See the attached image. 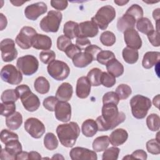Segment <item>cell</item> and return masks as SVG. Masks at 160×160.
Returning <instances> with one entry per match:
<instances>
[{
  "label": "cell",
  "instance_id": "obj_1",
  "mask_svg": "<svg viewBox=\"0 0 160 160\" xmlns=\"http://www.w3.org/2000/svg\"><path fill=\"white\" fill-rule=\"evenodd\" d=\"M101 116L96 119L98 131H107L113 129L126 119V114L119 111L116 104L108 103L103 104L101 111Z\"/></svg>",
  "mask_w": 160,
  "mask_h": 160
},
{
  "label": "cell",
  "instance_id": "obj_2",
  "mask_svg": "<svg viewBox=\"0 0 160 160\" xmlns=\"http://www.w3.org/2000/svg\"><path fill=\"white\" fill-rule=\"evenodd\" d=\"M56 133L61 144L66 148H72L80 134V128L76 122L58 125Z\"/></svg>",
  "mask_w": 160,
  "mask_h": 160
},
{
  "label": "cell",
  "instance_id": "obj_3",
  "mask_svg": "<svg viewBox=\"0 0 160 160\" xmlns=\"http://www.w3.org/2000/svg\"><path fill=\"white\" fill-rule=\"evenodd\" d=\"M15 90L26 110L29 112H34L39 108L41 102L39 98L31 91L28 85L18 86Z\"/></svg>",
  "mask_w": 160,
  "mask_h": 160
},
{
  "label": "cell",
  "instance_id": "obj_4",
  "mask_svg": "<svg viewBox=\"0 0 160 160\" xmlns=\"http://www.w3.org/2000/svg\"><path fill=\"white\" fill-rule=\"evenodd\" d=\"M129 103L132 116L138 119L144 118L151 107L150 99L141 94L134 96L131 99Z\"/></svg>",
  "mask_w": 160,
  "mask_h": 160
},
{
  "label": "cell",
  "instance_id": "obj_5",
  "mask_svg": "<svg viewBox=\"0 0 160 160\" xmlns=\"http://www.w3.org/2000/svg\"><path fill=\"white\" fill-rule=\"evenodd\" d=\"M116 10L110 5H106L98 9L96 14L92 17L91 21L101 30H106L108 25L116 18Z\"/></svg>",
  "mask_w": 160,
  "mask_h": 160
},
{
  "label": "cell",
  "instance_id": "obj_6",
  "mask_svg": "<svg viewBox=\"0 0 160 160\" xmlns=\"http://www.w3.org/2000/svg\"><path fill=\"white\" fill-rule=\"evenodd\" d=\"M62 14L60 11L51 10L44 17L39 23L41 29L46 32H56L58 31Z\"/></svg>",
  "mask_w": 160,
  "mask_h": 160
},
{
  "label": "cell",
  "instance_id": "obj_7",
  "mask_svg": "<svg viewBox=\"0 0 160 160\" xmlns=\"http://www.w3.org/2000/svg\"><path fill=\"white\" fill-rule=\"evenodd\" d=\"M48 74L56 81H63L69 75L70 68L64 61L54 60L48 64L47 67Z\"/></svg>",
  "mask_w": 160,
  "mask_h": 160
},
{
  "label": "cell",
  "instance_id": "obj_8",
  "mask_svg": "<svg viewBox=\"0 0 160 160\" xmlns=\"http://www.w3.org/2000/svg\"><path fill=\"white\" fill-rule=\"evenodd\" d=\"M17 68L25 76H31L37 72L39 68V61L32 55H25L18 59Z\"/></svg>",
  "mask_w": 160,
  "mask_h": 160
},
{
  "label": "cell",
  "instance_id": "obj_9",
  "mask_svg": "<svg viewBox=\"0 0 160 160\" xmlns=\"http://www.w3.org/2000/svg\"><path fill=\"white\" fill-rule=\"evenodd\" d=\"M1 78L11 85H17L22 80V72L12 64H6L1 70Z\"/></svg>",
  "mask_w": 160,
  "mask_h": 160
},
{
  "label": "cell",
  "instance_id": "obj_10",
  "mask_svg": "<svg viewBox=\"0 0 160 160\" xmlns=\"http://www.w3.org/2000/svg\"><path fill=\"white\" fill-rule=\"evenodd\" d=\"M36 34L37 32L31 26H24L21 28L16 38V43L21 49H29L32 46V39Z\"/></svg>",
  "mask_w": 160,
  "mask_h": 160
},
{
  "label": "cell",
  "instance_id": "obj_11",
  "mask_svg": "<svg viewBox=\"0 0 160 160\" xmlns=\"http://www.w3.org/2000/svg\"><path fill=\"white\" fill-rule=\"evenodd\" d=\"M24 129L31 137L35 139L41 138L46 131L44 124L36 118L27 119L24 122Z\"/></svg>",
  "mask_w": 160,
  "mask_h": 160
},
{
  "label": "cell",
  "instance_id": "obj_12",
  "mask_svg": "<svg viewBox=\"0 0 160 160\" xmlns=\"http://www.w3.org/2000/svg\"><path fill=\"white\" fill-rule=\"evenodd\" d=\"M1 58L4 62H11L18 56V51L15 46V42L10 38H6L0 44Z\"/></svg>",
  "mask_w": 160,
  "mask_h": 160
},
{
  "label": "cell",
  "instance_id": "obj_13",
  "mask_svg": "<svg viewBox=\"0 0 160 160\" xmlns=\"http://www.w3.org/2000/svg\"><path fill=\"white\" fill-rule=\"evenodd\" d=\"M22 150L21 143L19 139L9 141L5 144V148L2 149L0 158L4 159H16V156Z\"/></svg>",
  "mask_w": 160,
  "mask_h": 160
},
{
  "label": "cell",
  "instance_id": "obj_14",
  "mask_svg": "<svg viewBox=\"0 0 160 160\" xmlns=\"http://www.w3.org/2000/svg\"><path fill=\"white\" fill-rule=\"evenodd\" d=\"M48 7L44 2H38L28 5L24 9V15L26 18L31 21L36 20L40 16L46 12Z\"/></svg>",
  "mask_w": 160,
  "mask_h": 160
},
{
  "label": "cell",
  "instance_id": "obj_15",
  "mask_svg": "<svg viewBox=\"0 0 160 160\" xmlns=\"http://www.w3.org/2000/svg\"><path fill=\"white\" fill-rule=\"evenodd\" d=\"M69 156L72 160H97L96 151L82 147H75L71 149Z\"/></svg>",
  "mask_w": 160,
  "mask_h": 160
},
{
  "label": "cell",
  "instance_id": "obj_16",
  "mask_svg": "<svg viewBox=\"0 0 160 160\" xmlns=\"http://www.w3.org/2000/svg\"><path fill=\"white\" fill-rule=\"evenodd\" d=\"M54 114L58 121L63 122L69 121L71 118V104L66 101H59L55 107Z\"/></svg>",
  "mask_w": 160,
  "mask_h": 160
},
{
  "label": "cell",
  "instance_id": "obj_17",
  "mask_svg": "<svg viewBox=\"0 0 160 160\" xmlns=\"http://www.w3.org/2000/svg\"><path fill=\"white\" fill-rule=\"evenodd\" d=\"M124 39L128 48L138 50L142 46L141 38L134 28L127 29L124 32Z\"/></svg>",
  "mask_w": 160,
  "mask_h": 160
},
{
  "label": "cell",
  "instance_id": "obj_18",
  "mask_svg": "<svg viewBox=\"0 0 160 160\" xmlns=\"http://www.w3.org/2000/svg\"><path fill=\"white\" fill-rule=\"evenodd\" d=\"M98 32V27L93 21H86L79 24L78 37L93 38L97 36Z\"/></svg>",
  "mask_w": 160,
  "mask_h": 160
},
{
  "label": "cell",
  "instance_id": "obj_19",
  "mask_svg": "<svg viewBox=\"0 0 160 160\" xmlns=\"http://www.w3.org/2000/svg\"><path fill=\"white\" fill-rule=\"evenodd\" d=\"M91 84L86 76H81L78 78L76 83V94L81 99L87 98L91 92Z\"/></svg>",
  "mask_w": 160,
  "mask_h": 160
},
{
  "label": "cell",
  "instance_id": "obj_20",
  "mask_svg": "<svg viewBox=\"0 0 160 160\" xmlns=\"http://www.w3.org/2000/svg\"><path fill=\"white\" fill-rule=\"evenodd\" d=\"M52 46V40L48 36L42 34H36L32 42V47L36 49L49 50Z\"/></svg>",
  "mask_w": 160,
  "mask_h": 160
},
{
  "label": "cell",
  "instance_id": "obj_21",
  "mask_svg": "<svg viewBox=\"0 0 160 160\" xmlns=\"http://www.w3.org/2000/svg\"><path fill=\"white\" fill-rule=\"evenodd\" d=\"M128 138V132L122 129L118 128L114 130L110 134L109 142L113 146H118L124 144Z\"/></svg>",
  "mask_w": 160,
  "mask_h": 160
},
{
  "label": "cell",
  "instance_id": "obj_22",
  "mask_svg": "<svg viewBox=\"0 0 160 160\" xmlns=\"http://www.w3.org/2000/svg\"><path fill=\"white\" fill-rule=\"evenodd\" d=\"M72 93L73 88L72 85L69 82H63L58 88L56 97L59 101L67 102L71 99Z\"/></svg>",
  "mask_w": 160,
  "mask_h": 160
},
{
  "label": "cell",
  "instance_id": "obj_23",
  "mask_svg": "<svg viewBox=\"0 0 160 160\" xmlns=\"http://www.w3.org/2000/svg\"><path fill=\"white\" fill-rule=\"evenodd\" d=\"M72 59L74 66L79 68H83L88 66L94 61L92 56L86 51H81L78 53Z\"/></svg>",
  "mask_w": 160,
  "mask_h": 160
},
{
  "label": "cell",
  "instance_id": "obj_24",
  "mask_svg": "<svg viewBox=\"0 0 160 160\" xmlns=\"http://www.w3.org/2000/svg\"><path fill=\"white\" fill-rule=\"evenodd\" d=\"M136 21L131 16L124 13L117 22V28L119 31L124 32L129 29L134 28Z\"/></svg>",
  "mask_w": 160,
  "mask_h": 160
},
{
  "label": "cell",
  "instance_id": "obj_25",
  "mask_svg": "<svg viewBox=\"0 0 160 160\" xmlns=\"http://www.w3.org/2000/svg\"><path fill=\"white\" fill-rule=\"evenodd\" d=\"M160 52L158 51H148L143 56L142 65L145 69H150L159 62Z\"/></svg>",
  "mask_w": 160,
  "mask_h": 160
},
{
  "label": "cell",
  "instance_id": "obj_26",
  "mask_svg": "<svg viewBox=\"0 0 160 160\" xmlns=\"http://www.w3.org/2000/svg\"><path fill=\"white\" fill-rule=\"evenodd\" d=\"M108 72L114 76L115 78L121 76L124 72L123 65L115 58L110 60L106 65Z\"/></svg>",
  "mask_w": 160,
  "mask_h": 160
},
{
  "label": "cell",
  "instance_id": "obj_27",
  "mask_svg": "<svg viewBox=\"0 0 160 160\" xmlns=\"http://www.w3.org/2000/svg\"><path fill=\"white\" fill-rule=\"evenodd\" d=\"M81 131L86 137L90 138L94 136L98 131L96 121L92 119L85 120L81 126Z\"/></svg>",
  "mask_w": 160,
  "mask_h": 160
},
{
  "label": "cell",
  "instance_id": "obj_28",
  "mask_svg": "<svg viewBox=\"0 0 160 160\" xmlns=\"http://www.w3.org/2000/svg\"><path fill=\"white\" fill-rule=\"evenodd\" d=\"M22 123V116L19 112H15L6 117V125L11 130L18 129Z\"/></svg>",
  "mask_w": 160,
  "mask_h": 160
},
{
  "label": "cell",
  "instance_id": "obj_29",
  "mask_svg": "<svg viewBox=\"0 0 160 160\" xmlns=\"http://www.w3.org/2000/svg\"><path fill=\"white\" fill-rule=\"evenodd\" d=\"M79 31V24L76 22L69 21L66 22L63 28V32L64 36L70 39L77 38Z\"/></svg>",
  "mask_w": 160,
  "mask_h": 160
},
{
  "label": "cell",
  "instance_id": "obj_30",
  "mask_svg": "<svg viewBox=\"0 0 160 160\" xmlns=\"http://www.w3.org/2000/svg\"><path fill=\"white\" fill-rule=\"evenodd\" d=\"M122 55L124 61L129 64L136 63L139 58V52L138 50L128 47H126L123 49Z\"/></svg>",
  "mask_w": 160,
  "mask_h": 160
},
{
  "label": "cell",
  "instance_id": "obj_31",
  "mask_svg": "<svg viewBox=\"0 0 160 160\" xmlns=\"http://www.w3.org/2000/svg\"><path fill=\"white\" fill-rule=\"evenodd\" d=\"M34 88L38 93L44 94L49 92L50 84L46 78L43 76H39L34 81Z\"/></svg>",
  "mask_w": 160,
  "mask_h": 160
},
{
  "label": "cell",
  "instance_id": "obj_32",
  "mask_svg": "<svg viewBox=\"0 0 160 160\" xmlns=\"http://www.w3.org/2000/svg\"><path fill=\"white\" fill-rule=\"evenodd\" d=\"M109 145V139L108 136H101L96 138L92 142V149L96 152H102Z\"/></svg>",
  "mask_w": 160,
  "mask_h": 160
},
{
  "label": "cell",
  "instance_id": "obj_33",
  "mask_svg": "<svg viewBox=\"0 0 160 160\" xmlns=\"http://www.w3.org/2000/svg\"><path fill=\"white\" fill-rule=\"evenodd\" d=\"M136 28L139 31L146 35L154 30L151 21L148 18L143 17L137 21Z\"/></svg>",
  "mask_w": 160,
  "mask_h": 160
},
{
  "label": "cell",
  "instance_id": "obj_34",
  "mask_svg": "<svg viewBox=\"0 0 160 160\" xmlns=\"http://www.w3.org/2000/svg\"><path fill=\"white\" fill-rule=\"evenodd\" d=\"M102 71L98 68H94L91 69L87 74V78L92 86H99L101 84V77Z\"/></svg>",
  "mask_w": 160,
  "mask_h": 160
},
{
  "label": "cell",
  "instance_id": "obj_35",
  "mask_svg": "<svg viewBox=\"0 0 160 160\" xmlns=\"http://www.w3.org/2000/svg\"><path fill=\"white\" fill-rule=\"evenodd\" d=\"M58 140L56 136L52 132H48L46 134L44 138V147L50 151L56 149L58 146Z\"/></svg>",
  "mask_w": 160,
  "mask_h": 160
},
{
  "label": "cell",
  "instance_id": "obj_36",
  "mask_svg": "<svg viewBox=\"0 0 160 160\" xmlns=\"http://www.w3.org/2000/svg\"><path fill=\"white\" fill-rule=\"evenodd\" d=\"M146 124L148 129L152 131H157L160 127V118L158 114L152 113L146 118Z\"/></svg>",
  "mask_w": 160,
  "mask_h": 160
},
{
  "label": "cell",
  "instance_id": "obj_37",
  "mask_svg": "<svg viewBox=\"0 0 160 160\" xmlns=\"http://www.w3.org/2000/svg\"><path fill=\"white\" fill-rule=\"evenodd\" d=\"M101 42L106 46H111L116 42V36L114 34L109 31L103 32L100 36Z\"/></svg>",
  "mask_w": 160,
  "mask_h": 160
},
{
  "label": "cell",
  "instance_id": "obj_38",
  "mask_svg": "<svg viewBox=\"0 0 160 160\" xmlns=\"http://www.w3.org/2000/svg\"><path fill=\"white\" fill-rule=\"evenodd\" d=\"M19 97L15 89H10L5 90L2 92L1 99L2 102H15L18 99Z\"/></svg>",
  "mask_w": 160,
  "mask_h": 160
},
{
  "label": "cell",
  "instance_id": "obj_39",
  "mask_svg": "<svg viewBox=\"0 0 160 160\" xmlns=\"http://www.w3.org/2000/svg\"><path fill=\"white\" fill-rule=\"evenodd\" d=\"M126 14H128L132 17H133L136 21H138L141 18H142L144 12L142 8L138 4H134L131 6L125 12Z\"/></svg>",
  "mask_w": 160,
  "mask_h": 160
},
{
  "label": "cell",
  "instance_id": "obj_40",
  "mask_svg": "<svg viewBox=\"0 0 160 160\" xmlns=\"http://www.w3.org/2000/svg\"><path fill=\"white\" fill-rule=\"evenodd\" d=\"M120 152V149L116 147L112 146L111 148H109L104 150L102 159L103 160H116L118 158L119 154Z\"/></svg>",
  "mask_w": 160,
  "mask_h": 160
},
{
  "label": "cell",
  "instance_id": "obj_41",
  "mask_svg": "<svg viewBox=\"0 0 160 160\" xmlns=\"http://www.w3.org/2000/svg\"><path fill=\"white\" fill-rule=\"evenodd\" d=\"M114 58H115V55L113 52L111 51H101L97 55L96 61L102 65H106L110 60Z\"/></svg>",
  "mask_w": 160,
  "mask_h": 160
},
{
  "label": "cell",
  "instance_id": "obj_42",
  "mask_svg": "<svg viewBox=\"0 0 160 160\" xmlns=\"http://www.w3.org/2000/svg\"><path fill=\"white\" fill-rule=\"evenodd\" d=\"M116 92L119 96V99H126L131 94L132 89L129 86L121 84L116 88Z\"/></svg>",
  "mask_w": 160,
  "mask_h": 160
},
{
  "label": "cell",
  "instance_id": "obj_43",
  "mask_svg": "<svg viewBox=\"0 0 160 160\" xmlns=\"http://www.w3.org/2000/svg\"><path fill=\"white\" fill-rule=\"evenodd\" d=\"M1 114L8 117L16 112V104L14 102H2L0 104Z\"/></svg>",
  "mask_w": 160,
  "mask_h": 160
},
{
  "label": "cell",
  "instance_id": "obj_44",
  "mask_svg": "<svg viewBox=\"0 0 160 160\" xmlns=\"http://www.w3.org/2000/svg\"><path fill=\"white\" fill-rule=\"evenodd\" d=\"M0 137L1 142L4 144H6V143L9 142L11 141L19 139V136L16 133L6 129H4L1 131Z\"/></svg>",
  "mask_w": 160,
  "mask_h": 160
},
{
  "label": "cell",
  "instance_id": "obj_45",
  "mask_svg": "<svg viewBox=\"0 0 160 160\" xmlns=\"http://www.w3.org/2000/svg\"><path fill=\"white\" fill-rule=\"evenodd\" d=\"M116 78L107 72H102L101 77V82L104 87L111 88L116 84Z\"/></svg>",
  "mask_w": 160,
  "mask_h": 160
},
{
  "label": "cell",
  "instance_id": "obj_46",
  "mask_svg": "<svg viewBox=\"0 0 160 160\" xmlns=\"http://www.w3.org/2000/svg\"><path fill=\"white\" fill-rule=\"evenodd\" d=\"M56 54L52 50L42 51L39 54V59L44 64H49L55 60Z\"/></svg>",
  "mask_w": 160,
  "mask_h": 160
},
{
  "label": "cell",
  "instance_id": "obj_47",
  "mask_svg": "<svg viewBox=\"0 0 160 160\" xmlns=\"http://www.w3.org/2000/svg\"><path fill=\"white\" fill-rule=\"evenodd\" d=\"M146 149L152 154H159L160 153L159 141L157 139H152L146 142Z\"/></svg>",
  "mask_w": 160,
  "mask_h": 160
},
{
  "label": "cell",
  "instance_id": "obj_48",
  "mask_svg": "<svg viewBox=\"0 0 160 160\" xmlns=\"http://www.w3.org/2000/svg\"><path fill=\"white\" fill-rule=\"evenodd\" d=\"M119 98L116 92L109 91L105 93L102 97V103L103 104L112 103L114 104H118L119 102Z\"/></svg>",
  "mask_w": 160,
  "mask_h": 160
},
{
  "label": "cell",
  "instance_id": "obj_49",
  "mask_svg": "<svg viewBox=\"0 0 160 160\" xmlns=\"http://www.w3.org/2000/svg\"><path fill=\"white\" fill-rule=\"evenodd\" d=\"M59 100L56 96H49L45 98L43 101V106L49 111H54L55 107Z\"/></svg>",
  "mask_w": 160,
  "mask_h": 160
},
{
  "label": "cell",
  "instance_id": "obj_50",
  "mask_svg": "<svg viewBox=\"0 0 160 160\" xmlns=\"http://www.w3.org/2000/svg\"><path fill=\"white\" fill-rule=\"evenodd\" d=\"M72 44L71 40L64 35H61L57 39V48L61 51H65L66 49Z\"/></svg>",
  "mask_w": 160,
  "mask_h": 160
},
{
  "label": "cell",
  "instance_id": "obj_51",
  "mask_svg": "<svg viewBox=\"0 0 160 160\" xmlns=\"http://www.w3.org/2000/svg\"><path fill=\"white\" fill-rule=\"evenodd\" d=\"M150 43L154 47H159V32L154 30L147 35Z\"/></svg>",
  "mask_w": 160,
  "mask_h": 160
},
{
  "label": "cell",
  "instance_id": "obj_52",
  "mask_svg": "<svg viewBox=\"0 0 160 160\" xmlns=\"http://www.w3.org/2000/svg\"><path fill=\"white\" fill-rule=\"evenodd\" d=\"M82 51L75 44H71L65 50L64 52L66 53V56L71 59H72L75 55L78 53L81 52Z\"/></svg>",
  "mask_w": 160,
  "mask_h": 160
},
{
  "label": "cell",
  "instance_id": "obj_53",
  "mask_svg": "<svg viewBox=\"0 0 160 160\" xmlns=\"http://www.w3.org/2000/svg\"><path fill=\"white\" fill-rule=\"evenodd\" d=\"M76 45L81 50H84L88 46L91 45V41L87 38L78 37L76 40Z\"/></svg>",
  "mask_w": 160,
  "mask_h": 160
},
{
  "label": "cell",
  "instance_id": "obj_54",
  "mask_svg": "<svg viewBox=\"0 0 160 160\" xmlns=\"http://www.w3.org/2000/svg\"><path fill=\"white\" fill-rule=\"evenodd\" d=\"M50 3L53 8L59 11L64 10L68 6V2L67 1L51 0Z\"/></svg>",
  "mask_w": 160,
  "mask_h": 160
},
{
  "label": "cell",
  "instance_id": "obj_55",
  "mask_svg": "<svg viewBox=\"0 0 160 160\" xmlns=\"http://www.w3.org/2000/svg\"><path fill=\"white\" fill-rule=\"evenodd\" d=\"M101 51H102V49H101V48H99V46H98L96 45H94V44L89 45V46H88L84 50V51H86V52H88L89 54H90L92 56V58L94 59V61L96 60L97 55Z\"/></svg>",
  "mask_w": 160,
  "mask_h": 160
},
{
  "label": "cell",
  "instance_id": "obj_56",
  "mask_svg": "<svg viewBox=\"0 0 160 160\" xmlns=\"http://www.w3.org/2000/svg\"><path fill=\"white\" fill-rule=\"evenodd\" d=\"M132 159H140L146 160L147 159V153L142 149H138L131 154Z\"/></svg>",
  "mask_w": 160,
  "mask_h": 160
},
{
  "label": "cell",
  "instance_id": "obj_57",
  "mask_svg": "<svg viewBox=\"0 0 160 160\" xmlns=\"http://www.w3.org/2000/svg\"><path fill=\"white\" fill-rule=\"evenodd\" d=\"M8 21L6 17L2 14L0 13V29L1 31H2L4 29H5L7 26Z\"/></svg>",
  "mask_w": 160,
  "mask_h": 160
},
{
  "label": "cell",
  "instance_id": "obj_58",
  "mask_svg": "<svg viewBox=\"0 0 160 160\" xmlns=\"http://www.w3.org/2000/svg\"><path fill=\"white\" fill-rule=\"evenodd\" d=\"M29 159H41V154L36 151H30L29 152Z\"/></svg>",
  "mask_w": 160,
  "mask_h": 160
},
{
  "label": "cell",
  "instance_id": "obj_59",
  "mask_svg": "<svg viewBox=\"0 0 160 160\" xmlns=\"http://www.w3.org/2000/svg\"><path fill=\"white\" fill-rule=\"evenodd\" d=\"M29 152L26 151H21L20 153H19L16 157V159H29Z\"/></svg>",
  "mask_w": 160,
  "mask_h": 160
},
{
  "label": "cell",
  "instance_id": "obj_60",
  "mask_svg": "<svg viewBox=\"0 0 160 160\" xmlns=\"http://www.w3.org/2000/svg\"><path fill=\"white\" fill-rule=\"evenodd\" d=\"M152 17L156 21V22L159 21V8H157L153 11Z\"/></svg>",
  "mask_w": 160,
  "mask_h": 160
},
{
  "label": "cell",
  "instance_id": "obj_61",
  "mask_svg": "<svg viewBox=\"0 0 160 160\" xmlns=\"http://www.w3.org/2000/svg\"><path fill=\"white\" fill-rule=\"evenodd\" d=\"M153 104L154 106H156L157 108H159V94L156 95L152 100Z\"/></svg>",
  "mask_w": 160,
  "mask_h": 160
},
{
  "label": "cell",
  "instance_id": "obj_62",
  "mask_svg": "<svg viewBox=\"0 0 160 160\" xmlns=\"http://www.w3.org/2000/svg\"><path fill=\"white\" fill-rule=\"evenodd\" d=\"M129 2V1H123V0H114V3H116L117 5H118V6H124V5H125L126 4H127L128 2Z\"/></svg>",
  "mask_w": 160,
  "mask_h": 160
},
{
  "label": "cell",
  "instance_id": "obj_63",
  "mask_svg": "<svg viewBox=\"0 0 160 160\" xmlns=\"http://www.w3.org/2000/svg\"><path fill=\"white\" fill-rule=\"evenodd\" d=\"M10 2L15 6H21L24 3H25V1H10Z\"/></svg>",
  "mask_w": 160,
  "mask_h": 160
},
{
  "label": "cell",
  "instance_id": "obj_64",
  "mask_svg": "<svg viewBox=\"0 0 160 160\" xmlns=\"http://www.w3.org/2000/svg\"><path fill=\"white\" fill-rule=\"evenodd\" d=\"M51 159H64V158L61 154L57 153V154H54V156L51 158Z\"/></svg>",
  "mask_w": 160,
  "mask_h": 160
}]
</instances>
